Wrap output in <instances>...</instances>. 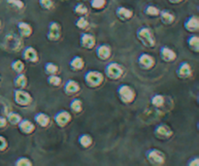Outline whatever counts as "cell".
<instances>
[{"mask_svg":"<svg viewBox=\"0 0 199 166\" xmlns=\"http://www.w3.org/2000/svg\"><path fill=\"white\" fill-rule=\"evenodd\" d=\"M86 62L85 60L80 56H75L71 58V60L69 61V67L72 71L74 72H79L82 71L84 68H85Z\"/></svg>","mask_w":199,"mask_h":166,"instance_id":"44dd1931","label":"cell"},{"mask_svg":"<svg viewBox=\"0 0 199 166\" xmlns=\"http://www.w3.org/2000/svg\"><path fill=\"white\" fill-rule=\"evenodd\" d=\"M158 17H160L161 23H163L164 25H172L176 20L175 14L173 12H171L170 10H167V9L161 10Z\"/></svg>","mask_w":199,"mask_h":166,"instance_id":"ffe728a7","label":"cell"},{"mask_svg":"<svg viewBox=\"0 0 199 166\" xmlns=\"http://www.w3.org/2000/svg\"><path fill=\"white\" fill-rule=\"evenodd\" d=\"M17 28L19 30L20 35L23 38H28L33 33V28L27 21H19L17 24Z\"/></svg>","mask_w":199,"mask_h":166,"instance_id":"7402d4cb","label":"cell"},{"mask_svg":"<svg viewBox=\"0 0 199 166\" xmlns=\"http://www.w3.org/2000/svg\"><path fill=\"white\" fill-rule=\"evenodd\" d=\"M176 75L179 79L182 80H187L190 79L192 76V67L188 62L183 61L179 64L177 70H176Z\"/></svg>","mask_w":199,"mask_h":166,"instance_id":"7c38bea8","label":"cell"},{"mask_svg":"<svg viewBox=\"0 0 199 166\" xmlns=\"http://www.w3.org/2000/svg\"><path fill=\"white\" fill-rule=\"evenodd\" d=\"M18 128L20 131V133H23V134L30 135V134H32V133H34L36 129V125L29 120L22 119V121L18 124Z\"/></svg>","mask_w":199,"mask_h":166,"instance_id":"2e32d148","label":"cell"},{"mask_svg":"<svg viewBox=\"0 0 199 166\" xmlns=\"http://www.w3.org/2000/svg\"><path fill=\"white\" fill-rule=\"evenodd\" d=\"M136 37L144 47L149 48V49L155 47V36L154 31L149 26H141L140 28H138L136 31Z\"/></svg>","mask_w":199,"mask_h":166,"instance_id":"6da1fadb","label":"cell"},{"mask_svg":"<svg viewBox=\"0 0 199 166\" xmlns=\"http://www.w3.org/2000/svg\"><path fill=\"white\" fill-rule=\"evenodd\" d=\"M16 166H32V161L27 157H20L15 161Z\"/></svg>","mask_w":199,"mask_h":166,"instance_id":"8d00e7d4","label":"cell"},{"mask_svg":"<svg viewBox=\"0 0 199 166\" xmlns=\"http://www.w3.org/2000/svg\"><path fill=\"white\" fill-rule=\"evenodd\" d=\"M81 90V85L75 80H68L64 84L63 92L67 96H73L77 93H79Z\"/></svg>","mask_w":199,"mask_h":166,"instance_id":"ac0fdd59","label":"cell"},{"mask_svg":"<svg viewBox=\"0 0 199 166\" xmlns=\"http://www.w3.org/2000/svg\"><path fill=\"white\" fill-rule=\"evenodd\" d=\"M155 136L158 139V140H169V139L174 135V131L172 130V128L166 124H159L155 127L154 130Z\"/></svg>","mask_w":199,"mask_h":166,"instance_id":"52a82bcc","label":"cell"},{"mask_svg":"<svg viewBox=\"0 0 199 166\" xmlns=\"http://www.w3.org/2000/svg\"><path fill=\"white\" fill-rule=\"evenodd\" d=\"M188 166H198L199 165V157H193L187 161Z\"/></svg>","mask_w":199,"mask_h":166,"instance_id":"60d3db41","label":"cell"},{"mask_svg":"<svg viewBox=\"0 0 199 166\" xmlns=\"http://www.w3.org/2000/svg\"><path fill=\"white\" fill-rule=\"evenodd\" d=\"M146 159L151 165L154 166H162L166 162L165 153L158 149H150L145 153Z\"/></svg>","mask_w":199,"mask_h":166,"instance_id":"5b68a950","label":"cell"},{"mask_svg":"<svg viewBox=\"0 0 199 166\" xmlns=\"http://www.w3.org/2000/svg\"><path fill=\"white\" fill-rule=\"evenodd\" d=\"M7 3L19 10H22L24 7V2L23 0H7Z\"/></svg>","mask_w":199,"mask_h":166,"instance_id":"f35d334b","label":"cell"},{"mask_svg":"<svg viewBox=\"0 0 199 166\" xmlns=\"http://www.w3.org/2000/svg\"><path fill=\"white\" fill-rule=\"evenodd\" d=\"M62 28L59 23L55 20L51 21L48 25V31H47V38L51 42H56L61 38Z\"/></svg>","mask_w":199,"mask_h":166,"instance_id":"ba28073f","label":"cell"},{"mask_svg":"<svg viewBox=\"0 0 199 166\" xmlns=\"http://www.w3.org/2000/svg\"><path fill=\"white\" fill-rule=\"evenodd\" d=\"M54 121L57 126L60 127V128H63V127H66L71 122L72 116L68 111L60 110L59 112H57V113L55 115Z\"/></svg>","mask_w":199,"mask_h":166,"instance_id":"30bf717a","label":"cell"},{"mask_svg":"<svg viewBox=\"0 0 199 166\" xmlns=\"http://www.w3.org/2000/svg\"><path fill=\"white\" fill-rule=\"evenodd\" d=\"M47 83H48L51 87L54 88H59L62 85V79L60 76H59V74L55 75H49L48 79H47Z\"/></svg>","mask_w":199,"mask_h":166,"instance_id":"4dcf8cb0","label":"cell"},{"mask_svg":"<svg viewBox=\"0 0 199 166\" xmlns=\"http://www.w3.org/2000/svg\"><path fill=\"white\" fill-rule=\"evenodd\" d=\"M73 12H74L75 15L79 16V17H86L88 14V8L84 3H78L75 5Z\"/></svg>","mask_w":199,"mask_h":166,"instance_id":"f546056e","label":"cell"},{"mask_svg":"<svg viewBox=\"0 0 199 166\" xmlns=\"http://www.w3.org/2000/svg\"><path fill=\"white\" fill-rule=\"evenodd\" d=\"M11 67L17 74L23 73L24 69H25V64L22 60H15L11 64Z\"/></svg>","mask_w":199,"mask_h":166,"instance_id":"836d02e7","label":"cell"},{"mask_svg":"<svg viewBox=\"0 0 199 166\" xmlns=\"http://www.w3.org/2000/svg\"><path fill=\"white\" fill-rule=\"evenodd\" d=\"M8 147V142L6 138L0 135V151H5Z\"/></svg>","mask_w":199,"mask_h":166,"instance_id":"ab89813d","label":"cell"},{"mask_svg":"<svg viewBox=\"0 0 199 166\" xmlns=\"http://www.w3.org/2000/svg\"><path fill=\"white\" fill-rule=\"evenodd\" d=\"M107 5V0H91V7L93 10H103Z\"/></svg>","mask_w":199,"mask_h":166,"instance_id":"d590c367","label":"cell"},{"mask_svg":"<svg viewBox=\"0 0 199 166\" xmlns=\"http://www.w3.org/2000/svg\"><path fill=\"white\" fill-rule=\"evenodd\" d=\"M96 56L102 61H107L112 56V48L108 44H100L96 47Z\"/></svg>","mask_w":199,"mask_h":166,"instance_id":"9a60e30c","label":"cell"},{"mask_svg":"<svg viewBox=\"0 0 199 166\" xmlns=\"http://www.w3.org/2000/svg\"><path fill=\"white\" fill-rule=\"evenodd\" d=\"M22 57L23 60L30 63H37L39 61V53L37 50L31 46L24 48L22 52Z\"/></svg>","mask_w":199,"mask_h":166,"instance_id":"5bb4252c","label":"cell"},{"mask_svg":"<svg viewBox=\"0 0 199 166\" xmlns=\"http://www.w3.org/2000/svg\"><path fill=\"white\" fill-rule=\"evenodd\" d=\"M14 85L17 88H25L28 85L27 77L23 73H19L14 79Z\"/></svg>","mask_w":199,"mask_h":166,"instance_id":"484cf974","label":"cell"},{"mask_svg":"<svg viewBox=\"0 0 199 166\" xmlns=\"http://www.w3.org/2000/svg\"><path fill=\"white\" fill-rule=\"evenodd\" d=\"M69 108L71 110L72 113L74 114H80L81 112L83 111L84 108V104H83V101L79 98H74L73 99L70 104H69Z\"/></svg>","mask_w":199,"mask_h":166,"instance_id":"4316f807","label":"cell"},{"mask_svg":"<svg viewBox=\"0 0 199 166\" xmlns=\"http://www.w3.org/2000/svg\"><path fill=\"white\" fill-rule=\"evenodd\" d=\"M188 49L193 52H199V37L195 34H191L187 40Z\"/></svg>","mask_w":199,"mask_h":166,"instance_id":"d4e9b609","label":"cell"},{"mask_svg":"<svg viewBox=\"0 0 199 166\" xmlns=\"http://www.w3.org/2000/svg\"><path fill=\"white\" fill-rule=\"evenodd\" d=\"M184 27L190 33H196L199 31V18L195 15L190 16L184 23Z\"/></svg>","mask_w":199,"mask_h":166,"instance_id":"e0dca14e","label":"cell"},{"mask_svg":"<svg viewBox=\"0 0 199 166\" xmlns=\"http://www.w3.org/2000/svg\"><path fill=\"white\" fill-rule=\"evenodd\" d=\"M78 143H79V145L83 149H88L92 146L93 138L91 135L87 134V133H84V134H81L79 137H78Z\"/></svg>","mask_w":199,"mask_h":166,"instance_id":"cb8c5ba5","label":"cell"},{"mask_svg":"<svg viewBox=\"0 0 199 166\" xmlns=\"http://www.w3.org/2000/svg\"><path fill=\"white\" fill-rule=\"evenodd\" d=\"M75 25L77 28L86 30L90 27V23H88V20L86 17H79L75 21Z\"/></svg>","mask_w":199,"mask_h":166,"instance_id":"e575fe53","label":"cell"},{"mask_svg":"<svg viewBox=\"0 0 199 166\" xmlns=\"http://www.w3.org/2000/svg\"><path fill=\"white\" fill-rule=\"evenodd\" d=\"M116 16L120 21L126 23V21L130 20L133 18L134 13L130 8L124 7V6H119L116 9Z\"/></svg>","mask_w":199,"mask_h":166,"instance_id":"d6986e66","label":"cell"},{"mask_svg":"<svg viewBox=\"0 0 199 166\" xmlns=\"http://www.w3.org/2000/svg\"><path fill=\"white\" fill-rule=\"evenodd\" d=\"M60 68L54 62H46L44 65V71L47 75H55L59 73Z\"/></svg>","mask_w":199,"mask_h":166,"instance_id":"f1b7e54d","label":"cell"},{"mask_svg":"<svg viewBox=\"0 0 199 166\" xmlns=\"http://www.w3.org/2000/svg\"><path fill=\"white\" fill-rule=\"evenodd\" d=\"M7 119L6 117H0V128H3L7 125Z\"/></svg>","mask_w":199,"mask_h":166,"instance_id":"b9f144b4","label":"cell"},{"mask_svg":"<svg viewBox=\"0 0 199 166\" xmlns=\"http://www.w3.org/2000/svg\"><path fill=\"white\" fill-rule=\"evenodd\" d=\"M105 75L97 70H88L85 73L84 81L87 88H97L104 83Z\"/></svg>","mask_w":199,"mask_h":166,"instance_id":"3957f363","label":"cell"},{"mask_svg":"<svg viewBox=\"0 0 199 166\" xmlns=\"http://www.w3.org/2000/svg\"><path fill=\"white\" fill-rule=\"evenodd\" d=\"M151 103L155 108H160V107H163L165 103V98L163 95L161 94H155L153 97L151 98Z\"/></svg>","mask_w":199,"mask_h":166,"instance_id":"1f68e13d","label":"cell"},{"mask_svg":"<svg viewBox=\"0 0 199 166\" xmlns=\"http://www.w3.org/2000/svg\"><path fill=\"white\" fill-rule=\"evenodd\" d=\"M14 101L15 103L22 106V107H27L29 106L33 101V97L28 92H27L24 88H17L14 90Z\"/></svg>","mask_w":199,"mask_h":166,"instance_id":"8992f818","label":"cell"},{"mask_svg":"<svg viewBox=\"0 0 199 166\" xmlns=\"http://www.w3.org/2000/svg\"><path fill=\"white\" fill-rule=\"evenodd\" d=\"M39 5L43 10H52L55 6L54 0H39Z\"/></svg>","mask_w":199,"mask_h":166,"instance_id":"74e56055","label":"cell"},{"mask_svg":"<svg viewBox=\"0 0 199 166\" xmlns=\"http://www.w3.org/2000/svg\"><path fill=\"white\" fill-rule=\"evenodd\" d=\"M80 45L86 50H92L96 47L95 36L88 32H83L80 35Z\"/></svg>","mask_w":199,"mask_h":166,"instance_id":"8fae6325","label":"cell"},{"mask_svg":"<svg viewBox=\"0 0 199 166\" xmlns=\"http://www.w3.org/2000/svg\"><path fill=\"white\" fill-rule=\"evenodd\" d=\"M117 93L120 102L126 105L133 103L136 97H137L136 90L131 85H129L127 84H122L120 85H119V88L117 89Z\"/></svg>","mask_w":199,"mask_h":166,"instance_id":"7a4b0ae2","label":"cell"},{"mask_svg":"<svg viewBox=\"0 0 199 166\" xmlns=\"http://www.w3.org/2000/svg\"><path fill=\"white\" fill-rule=\"evenodd\" d=\"M6 119L12 125H18V124L22 121L23 117L19 113H17V112H10Z\"/></svg>","mask_w":199,"mask_h":166,"instance_id":"d6a6232c","label":"cell"},{"mask_svg":"<svg viewBox=\"0 0 199 166\" xmlns=\"http://www.w3.org/2000/svg\"><path fill=\"white\" fill-rule=\"evenodd\" d=\"M0 29H1V20H0Z\"/></svg>","mask_w":199,"mask_h":166,"instance_id":"ee69618b","label":"cell"},{"mask_svg":"<svg viewBox=\"0 0 199 166\" xmlns=\"http://www.w3.org/2000/svg\"><path fill=\"white\" fill-rule=\"evenodd\" d=\"M34 121L36 125H39L40 127L46 128L51 124V117L48 114L43 113V112H39L34 116Z\"/></svg>","mask_w":199,"mask_h":166,"instance_id":"603a6c76","label":"cell"},{"mask_svg":"<svg viewBox=\"0 0 199 166\" xmlns=\"http://www.w3.org/2000/svg\"><path fill=\"white\" fill-rule=\"evenodd\" d=\"M137 63L140 68H142L143 70H151L155 66L156 61L153 56L146 52H142L140 53L137 58Z\"/></svg>","mask_w":199,"mask_h":166,"instance_id":"9c48e42d","label":"cell"},{"mask_svg":"<svg viewBox=\"0 0 199 166\" xmlns=\"http://www.w3.org/2000/svg\"><path fill=\"white\" fill-rule=\"evenodd\" d=\"M125 73L124 67L118 62H109L104 69V75L112 81H118Z\"/></svg>","mask_w":199,"mask_h":166,"instance_id":"277c9868","label":"cell"},{"mask_svg":"<svg viewBox=\"0 0 199 166\" xmlns=\"http://www.w3.org/2000/svg\"><path fill=\"white\" fill-rule=\"evenodd\" d=\"M159 13H160V10L158 7H156L155 5L149 4V5H147V6L144 8V14L148 16V17H151V18L158 17Z\"/></svg>","mask_w":199,"mask_h":166,"instance_id":"83f0119b","label":"cell"},{"mask_svg":"<svg viewBox=\"0 0 199 166\" xmlns=\"http://www.w3.org/2000/svg\"><path fill=\"white\" fill-rule=\"evenodd\" d=\"M168 1H169L171 4H180V3H182L183 1H185V0H168Z\"/></svg>","mask_w":199,"mask_h":166,"instance_id":"7bdbcfd3","label":"cell"},{"mask_svg":"<svg viewBox=\"0 0 199 166\" xmlns=\"http://www.w3.org/2000/svg\"><path fill=\"white\" fill-rule=\"evenodd\" d=\"M159 56L164 62L170 63V62H174L177 60V52L171 49L168 46H161L159 49Z\"/></svg>","mask_w":199,"mask_h":166,"instance_id":"4fadbf2b","label":"cell"}]
</instances>
